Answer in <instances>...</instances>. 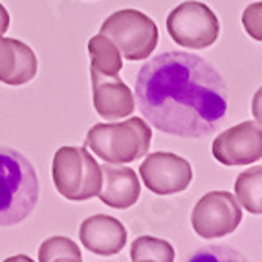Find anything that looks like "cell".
Instances as JSON below:
<instances>
[{
    "instance_id": "obj_1",
    "label": "cell",
    "mask_w": 262,
    "mask_h": 262,
    "mask_svg": "<svg viewBox=\"0 0 262 262\" xmlns=\"http://www.w3.org/2000/svg\"><path fill=\"white\" fill-rule=\"evenodd\" d=\"M136 103L158 130L180 138H204L227 112V88L213 64L185 52H165L141 66Z\"/></svg>"
},
{
    "instance_id": "obj_7",
    "label": "cell",
    "mask_w": 262,
    "mask_h": 262,
    "mask_svg": "<svg viewBox=\"0 0 262 262\" xmlns=\"http://www.w3.org/2000/svg\"><path fill=\"white\" fill-rule=\"evenodd\" d=\"M241 222L242 209L238 200L227 191H211L204 194L191 213L194 233L207 241L229 235L241 226Z\"/></svg>"
},
{
    "instance_id": "obj_12",
    "label": "cell",
    "mask_w": 262,
    "mask_h": 262,
    "mask_svg": "<svg viewBox=\"0 0 262 262\" xmlns=\"http://www.w3.org/2000/svg\"><path fill=\"white\" fill-rule=\"evenodd\" d=\"M103 184L99 198L103 204L114 209H128L138 202L141 184L134 169L123 167L121 163H106L101 167Z\"/></svg>"
},
{
    "instance_id": "obj_17",
    "label": "cell",
    "mask_w": 262,
    "mask_h": 262,
    "mask_svg": "<svg viewBox=\"0 0 262 262\" xmlns=\"http://www.w3.org/2000/svg\"><path fill=\"white\" fill-rule=\"evenodd\" d=\"M40 262H81V249L68 236H52L39 249Z\"/></svg>"
},
{
    "instance_id": "obj_20",
    "label": "cell",
    "mask_w": 262,
    "mask_h": 262,
    "mask_svg": "<svg viewBox=\"0 0 262 262\" xmlns=\"http://www.w3.org/2000/svg\"><path fill=\"white\" fill-rule=\"evenodd\" d=\"M8 30H9V13H8V9L0 4V33L4 35Z\"/></svg>"
},
{
    "instance_id": "obj_4",
    "label": "cell",
    "mask_w": 262,
    "mask_h": 262,
    "mask_svg": "<svg viewBox=\"0 0 262 262\" xmlns=\"http://www.w3.org/2000/svg\"><path fill=\"white\" fill-rule=\"evenodd\" d=\"M52 176L57 192L74 202L97 196L103 184L101 167L84 147H61L57 150Z\"/></svg>"
},
{
    "instance_id": "obj_6",
    "label": "cell",
    "mask_w": 262,
    "mask_h": 262,
    "mask_svg": "<svg viewBox=\"0 0 262 262\" xmlns=\"http://www.w3.org/2000/svg\"><path fill=\"white\" fill-rule=\"evenodd\" d=\"M167 31L182 48L206 50L219 39L220 24L209 6L189 0L169 13Z\"/></svg>"
},
{
    "instance_id": "obj_2",
    "label": "cell",
    "mask_w": 262,
    "mask_h": 262,
    "mask_svg": "<svg viewBox=\"0 0 262 262\" xmlns=\"http://www.w3.org/2000/svg\"><path fill=\"white\" fill-rule=\"evenodd\" d=\"M39 202V178L24 154L0 145V226L26 219Z\"/></svg>"
},
{
    "instance_id": "obj_3",
    "label": "cell",
    "mask_w": 262,
    "mask_h": 262,
    "mask_svg": "<svg viewBox=\"0 0 262 262\" xmlns=\"http://www.w3.org/2000/svg\"><path fill=\"white\" fill-rule=\"evenodd\" d=\"M152 130L141 118L97 123L86 134V147L106 163H130L149 154Z\"/></svg>"
},
{
    "instance_id": "obj_9",
    "label": "cell",
    "mask_w": 262,
    "mask_h": 262,
    "mask_svg": "<svg viewBox=\"0 0 262 262\" xmlns=\"http://www.w3.org/2000/svg\"><path fill=\"white\" fill-rule=\"evenodd\" d=\"M140 176L149 191L167 196L189 187L192 169L187 160L172 152H152L141 163Z\"/></svg>"
},
{
    "instance_id": "obj_11",
    "label": "cell",
    "mask_w": 262,
    "mask_h": 262,
    "mask_svg": "<svg viewBox=\"0 0 262 262\" xmlns=\"http://www.w3.org/2000/svg\"><path fill=\"white\" fill-rule=\"evenodd\" d=\"M79 238L83 246L96 255H118L127 244V229L114 216L94 214L79 227Z\"/></svg>"
},
{
    "instance_id": "obj_19",
    "label": "cell",
    "mask_w": 262,
    "mask_h": 262,
    "mask_svg": "<svg viewBox=\"0 0 262 262\" xmlns=\"http://www.w3.org/2000/svg\"><path fill=\"white\" fill-rule=\"evenodd\" d=\"M251 114H253V118L262 125V86L255 92L253 101H251Z\"/></svg>"
},
{
    "instance_id": "obj_14",
    "label": "cell",
    "mask_w": 262,
    "mask_h": 262,
    "mask_svg": "<svg viewBox=\"0 0 262 262\" xmlns=\"http://www.w3.org/2000/svg\"><path fill=\"white\" fill-rule=\"evenodd\" d=\"M88 55H90V70L106 75H119L121 72V52L103 33L88 40Z\"/></svg>"
},
{
    "instance_id": "obj_8",
    "label": "cell",
    "mask_w": 262,
    "mask_h": 262,
    "mask_svg": "<svg viewBox=\"0 0 262 262\" xmlns=\"http://www.w3.org/2000/svg\"><path fill=\"white\" fill-rule=\"evenodd\" d=\"M213 156L222 165H251L262 158V125L244 121L227 128L213 141Z\"/></svg>"
},
{
    "instance_id": "obj_18",
    "label": "cell",
    "mask_w": 262,
    "mask_h": 262,
    "mask_svg": "<svg viewBox=\"0 0 262 262\" xmlns=\"http://www.w3.org/2000/svg\"><path fill=\"white\" fill-rule=\"evenodd\" d=\"M242 26L251 39L262 42V2H253L244 9Z\"/></svg>"
},
{
    "instance_id": "obj_10",
    "label": "cell",
    "mask_w": 262,
    "mask_h": 262,
    "mask_svg": "<svg viewBox=\"0 0 262 262\" xmlns=\"http://www.w3.org/2000/svg\"><path fill=\"white\" fill-rule=\"evenodd\" d=\"M92 75L94 108L106 121L130 116L136 106L132 90L123 83L119 75H106L90 70Z\"/></svg>"
},
{
    "instance_id": "obj_5",
    "label": "cell",
    "mask_w": 262,
    "mask_h": 262,
    "mask_svg": "<svg viewBox=\"0 0 262 262\" xmlns=\"http://www.w3.org/2000/svg\"><path fill=\"white\" fill-rule=\"evenodd\" d=\"M101 33L108 37L128 61H143L158 46V26L138 9H119L105 18Z\"/></svg>"
},
{
    "instance_id": "obj_13",
    "label": "cell",
    "mask_w": 262,
    "mask_h": 262,
    "mask_svg": "<svg viewBox=\"0 0 262 262\" xmlns=\"http://www.w3.org/2000/svg\"><path fill=\"white\" fill-rule=\"evenodd\" d=\"M37 75L35 52L17 39L0 33V83L18 86L33 81Z\"/></svg>"
},
{
    "instance_id": "obj_16",
    "label": "cell",
    "mask_w": 262,
    "mask_h": 262,
    "mask_svg": "<svg viewBox=\"0 0 262 262\" xmlns=\"http://www.w3.org/2000/svg\"><path fill=\"white\" fill-rule=\"evenodd\" d=\"M130 258L134 262H172L176 253L167 241L154 236H138L130 246Z\"/></svg>"
},
{
    "instance_id": "obj_15",
    "label": "cell",
    "mask_w": 262,
    "mask_h": 262,
    "mask_svg": "<svg viewBox=\"0 0 262 262\" xmlns=\"http://www.w3.org/2000/svg\"><path fill=\"white\" fill-rule=\"evenodd\" d=\"M235 196L248 213L262 214V167H253L236 176Z\"/></svg>"
}]
</instances>
